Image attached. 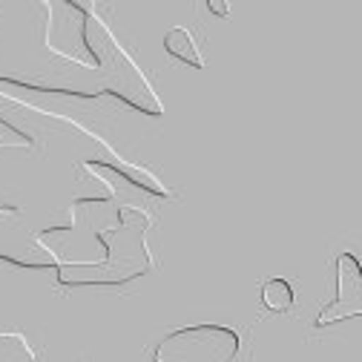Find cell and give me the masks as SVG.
<instances>
[{
	"label": "cell",
	"mask_w": 362,
	"mask_h": 362,
	"mask_svg": "<svg viewBox=\"0 0 362 362\" xmlns=\"http://www.w3.org/2000/svg\"><path fill=\"white\" fill-rule=\"evenodd\" d=\"M239 337L221 325H190L156 348V362H233Z\"/></svg>",
	"instance_id": "cell-1"
},
{
	"label": "cell",
	"mask_w": 362,
	"mask_h": 362,
	"mask_svg": "<svg viewBox=\"0 0 362 362\" xmlns=\"http://www.w3.org/2000/svg\"><path fill=\"white\" fill-rule=\"evenodd\" d=\"M49 12L47 21V47L69 61H78L83 66H101L98 52L89 47V37H86V12L75 4L66 6H43Z\"/></svg>",
	"instance_id": "cell-2"
},
{
	"label": "cell",
	"mask_w": 362,
	"mask_h": 362,
	"mask_svg": "<svg viewBox=\"0 0 362 362\" xmlns=\"http://www.w3.org/2000/svg\"><path fill=\"white\" fill-rule=\"evenodd\" d=\"M362 313V267L354 256H339V293L337 302L322 310L316 325H331L337 320H348V316Z\"/></svg>",
	"instance_id": "cell-3"
},
{
	"label": "cell",
	"mask_w": 362,
	"mask_h": 362,
	"mask_svg": "<svg viewBox=\"0 0 362 362\" xmlns=\"http://www.w3.org/2000/svg\"><path fill=\"white\" fill-rule=\"evenodd\" d=\"M164 49H167L173 58L185 61V64H190V66H196V69L204 66V58H202V52H199V47H196V40H193L190 29H185V26H173V29L164 35Z\"/></svg>",
	"instance_id": "cell-4"
},
{
	"label": "cell",
	"mask_w": 362,
	"mask_h": 362,
	"mask_svg": "<svg viewBox=\"0 0 362 362\" xmlns=\"http://www.w3.org/2000/svg\"><path fill=\"white\" fill-rule=\"evenodd\" d=\"M296 302V291L288 279H267L262 285V305L270 313H288Z\"/></svg>",
	"instance_id": "cell-5"
},
{
	"label": "cell",
	"mask_w": 362,
	"mask_h": 362,
	"mask_svg": "<svg viewBox=\"0 0 362 362\" xmlns=\"http://www.w3.org/2000/svg\"><path fill=\"white\" fill-rule=\"evenodd\" d=\"M0 141L4 144H12V147H21V144H29V139L21 132V129H15L12 124H6L4 118H0Z\"/></svg>",
	"instance_id": "cell-6"
},
{
	"label": "cell",
	"mask_w": 362,
	"mask_h": 362,
	"mask_svg": "<svg viewBox=\"0 0 362 362\" xmlns=\"http://www.w3.org/2000/svg\"><path fill=\"white\" fill-rule=\"evenodd\" d=\"M21 213H23V207H21V204L0 202V221H12V218H18Z\"/></svg>",
	"instance_id": "cell-7"
},
{
	"label": "cell",
	"mask_w": 362,
	"mask_h": 362,
	"mask_svg": "<svg viewBox=\"0 0 362 362\" xmlns=\"http://www.w3.org/2000/svg\"><path fill=\"white\" fill-rule=\"evenodd\" d=\"M0 147H6V144H4V141H0Z\"/></svg>",
	"instance_id": "cell-8"
}]
</instances>
